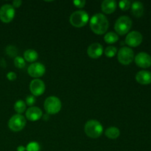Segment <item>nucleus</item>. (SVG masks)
Here are the masks:
<instances>
[{
	"instance_id": "f257e3e1",
	"label": "nucleus",
	"mask_w": 151,
	"mask_h": 151,
	"mask_svg": "<svg viewBox=\"0 0 151 151\" xmlns=\"http://www.w3.org/2000/svg\"><path fill=\"white\" fill-rule=\"evenodd\" d=\"M109 27V22L107 17L102 13L94 15L90 19V28L94 33L103 35Z\"/></svg>"
},
{
	"instance_id": "f03ea898",
	"label": "nucleus",
	"mask_w": 151,
	"mask_h": 151,
	"mask_svg": "<svg viewBox=\"0 0 151 151\" xmlns=\"http://www.w3.org/2000/svg\"><path fill=\"white\" fill-rule=\"evenodd\" d=\"M84 131L87 137L91 139H97L103 134V127L99 121L91 119L86 122Z\"/></svg>"
},
{
	"instance_id": "7ed1b4c3",
	"label": "nucleus",
	"mask_w": 151,
	"mask_h": 151,
	"mask_svg": "<svg viewBox=\"0 0 151 151\" xmlns=\"http://www.w3.org/2000/svg\"><path fill=\"white\" fill-rule=\"evenodd\" d=\"M89 20V16L85 10H77L73 12L69 17V22L73 27L81 28L86 26Z\"/></svg>"
},
{
	"instance_id": "20e7f679",
	"label": "nucleus",
	"mask_w": 151,
	"mask_h": 151,
	"mask_svg": "<svg viewBox=\"0 0 151 151\" xmlns=\"http://www.w3.org/2000/svg\"><path fill=\"white\" fill-rule=\"evenodd\" d=\"M44 107L47 114L54 115L59 113L61 110L62 103L58 97L55 96H50L44 101Z\"/></svg>"
},
{
	"instance_id": "39448f33",
	"label": "nucleus",
	"mask_w": 151,
	"mask_h": 151,
	"mask_svg": "<svg viewBox=\"0 0 151 151\" xmlns=\"http://www.w3.org/2000/svg\"><path fill=\"white\" fill-rule=\"evenodd\" d=\"M132 27V20L127 16H122L118 18L114 24V29L116 34L124 35L128 33Z\"/></svg>"
},
{
	"instance_id": "423d86ee",
	"label": "nucleus",
	"mask_w": 151,
	"mask_h": 151,
	"mask_svg": "<svg viewBox=\"0 0 151 151\" xmlns=\"http://www.w3.org/2000/svg\"><path fill=\"white\" fill-rule=\"evenodd\" d=\"M26 118L22 114H15L9 119L8 127L13 132L22 131L26 125Z\"/></svg>"
},
{
	"instance_id": "0eeeda50",
	"label": "nucleus",
	"mask_w": 151,
	"mask_h": 151,
	"mask_svg": "<svg viewBox=\"0 0 151 151\" xmlns=\"http://www.w3.org/2000/svg\"><path fill=\"white\" fill-rule=\"evenodd\" d=\"M117 58L121 64L129 65L134 59V51L130 47H122L117 52Z\"/></svg>"
},
{
	"instance_id": "6e6552de",
	"label": "nucleus",
	"mask_w": 151,
	"mask_h": 151,
	"mask_svg": "<svg viewBox=\"0 0 151 151\" xmlns=\"http://www.w3.org/2000/svg\"><path fill=\"white\" fill-rule=\"evenodd\" d=\"M15 14V8L12 4H3L0 7V20L3 23H10L14 19Z\"/></svg>"
},
{
	"instance_id": "1a4fd4ad",
	"label": "nucleus",
	"mask_w": 151,
	"mask_h": 151,
	"mask_svg": "<svg viewBox=\"0 0 151 151\" xmlns=\"http://www.w3.org/2000/svg\"><path fill=\"white\" fill-rule=\"evenodd\" d=\"M27 72L29 75L35 79H39L46 72V68L41 63H32L29 66L27 69Z\"/></svg>"
},
{
	"instance_id": "9d476101",
	"label": "nucleus",
	"mask_w": 151,
	"mask_h": 151,
	"mask_svg": "<svg viewBox=\"0 0 151 151\" xmlns=\"http://www.w3.org/2000/svg\"><path fill=\"white\" fill-rule=\"evenodd\" d=\"M29 90L32 95L35 97L42 95L45 92V83L41 79L32 80L29 84Z\"/></svg>"
},
{
	"instance_id": "9b49d317",
	"label": "nucleus",
	"mask_w": 151,
	"mask_h": 151,
	"mask_svg": "<svg viewBox=\"0 0 151 151\" xmlns=\"http://www.w3.org/2000/svg\"><path fill=\"white\" fill-rule=\"evenodd\" d=\"M142 41V35L138 31H132L127 35L125 43L129 47H136L140 45Z\"/></svg>"
},
{
	"instance_id": "f8f14e48",
	"label": "nucleus",
	"mask_w": 151,
	"mask_h": 151,
	"mask_svg": "<svg viewBox=\"0 0 151 151\" xmlns=\"http://www.w3.org/2000/svg\"><path fill=\"white\" fill-rule=\"evenodd\" d=\"M134 60L136 64L142 68H148L151 65V56L145 52L138 53L134 58Z\"/></svg>"
},
{
	"instance_id": "ddd939ff",
	"label": "nucleus",
	"mask_w": 151,
	"mask_h": 151,
	"mask_svg": "<svg viewBox=\"0 0 151 151\" xmlns=\"http://www.w3.org/2000/svg\"><path fill=\"white\" fill-rule=\"evenodd\" d=\"M104 52L103 47L99 43H93L87 49V54L91 58L97 59Z\"/></svg>"
},
{
	"instance_id": "4468645a",
	"label": "nucleus",
	"mask_w": 151,
	"mask_h": 151,
	"mask_svg": "<svg viewBox=\"0 0 151 151\" xmlns=\"http://www.w3.org/2000/svg\"><path fill=\"white\" fill-rule=\"evenodd\" d=\"M25 113H26L25 114L26 118L31 122H35V121L39 120L43 116L41 109L38 107H35V106L29 107L27 110H26Z\"/></svg>"
},
{
	"instance_id": "2eb2a0df",
	"label": "nucleus",
	"mask_w": 151,
	"mask_h": 151,
	"mask_svg": "<svg viewBox=\"0 0 151 151\" xmlns=\"http://www.w3.org/2000/svg\"><path fill=\"white\" fill-rule=\"evenodd\" d=\"M136 80L139 83L142 85L150 84L151 83V72L146 70L139 71L136 75Z\"/></svg>"
},
{
	"instance_id": "dca6fc26",
	"label": "nucleus",
	"mask_w": 151,
	"mask_h": 151,
	"mask_svg": "<svg viewBox=\"0 0 151 151\" xmlns=\"http://www.w3.org/2000/svg\"><path fill=\"white\" fill-rule=\"evenodd\" d=\"M117 4L114 0H105L102 2V11L106 14H111L116 10Z\"/></svg>"
},
{
	"instance_id": "f3484780",
	"label": "nucleus",
	"mask_w": 151,
	"mask_h": 151,
	"mask_svg": "<svg viewBox=\"0 0 151 151\" xmlns=\"http://www.w3.org/2000/svg\"><path fill=\"white\" fill-rule=\"evenodd\" d=\"M131 13L133 16L137 18H140L144 13V5L141 1H134L131 4Z\"/></svg>"
},
{
	"instance_id": "a211bd4d",
	"label": "nucleus",
	"mask_w": 151,
	"mask_h": 151,
	"mask_svg": "<svg viewBox=\"0 0 151 151\" xmlns=\"http://www.w3.org/2000/svg\"><path fill=\"white\" fill-rule=\"evenodd\" d=\"M38 54L35 50L29 49L26 50L24 53V59L25 61H27L29 63H33L35 60H38Z\"/></svg>"
},
{
	"instance_id": "6ab92c4d",
	"label": "nucleus",
	"mask_w": 151,
	"mask_h": 151,
	"mask_svg": "<svg viewBox=\"0 0 151 151\" xmlns=\"http://www.w3.org/2000/svg\"><path fill=\"white\" fill-rule=\"evenodd\" d=\"M105 135L111 139H116L120 135V131H119V128L116 127H110L106 130Z\"/></svg>"
},
{
	"instance_id": "aec40b11",
	"label": "nucleus",
	"mask_w": 151,
	"mask_h": 151,
	"mask_svg": "<svg viewBox=\"0 0 151 151\" xmlns=\"http://www.w3.org/2000/svg\"><path fill=\"white\" fill-rule=\"evenodd\" d=\"M26 103L22 100H17L14 104V110L18 114H22L24 112L26 111Z\"/></svg>"
},
{
	"instance_id": "412c9836",
	"label": "nucleus",
	"mask_w": 151,
	"mask_h": 151,
	"mask_svg": "<svg viewBox=\"0 0 151 151\" xmlns=\"http://www.w3.org/2000/svg\"><path fill=\"white\" fill-rule=\"evenodd\" d=\"M104 40L107 44H112L116 43L119 40V35L114 32H109L106 33L104 36Z\"/></svg>"
},
{
	"instance_id": "4be33fe9",
	"label": "nucleus",
	"mask_w": 151,
	"mask_h": 151,
	"mask_svg": "<svg viewBox=\"0 0 151 151\" xmlns=\"http://www.w3.org/2000/svg\"><path fill=\"white\" fill-rule=\"evenodd\" d=\"M104 52L106 57L113 58L117 53V49H116V47H114V46H109V47H107L105 49Z\"/></svg>"
},
{
	"instance_id": "5701e85b",
	"label": "nucleus",
	"mask_w": 151,
	"mask_h": 151,
	"mask_svg": "<svg viewBox=\"0 0 151 151\" xmlns=\"http://www.w3.org/2000/svg\"><path fill=\"white\" fill-rule=\"evenodd\" d=\"M14 65L18 69H24L26 66V62L22 57L16 56L14 58Z\"/></svg>"
},
{
	"instance_id": "b1692460",
	"label": "nucleus",
	"mask_w": 151,
	"mask_h": 151,
	"mask_svg": "<svg viewBox=\"0 0 151 151\" xmlns=\"http://www.w3.org/2000/svg\"><path fill=\"white\" fill-rule=\"evenodd\" d=\"M41 147L37 142H30L26 147V151H40Z\"/></svg>"
},
{
	"instance_id": "393cba45",
	"label": "nucleus",
	"mask_w": 151,
	"mask_h": 151,
	"mask_svg": "<svg viewBox=\"0 0 151 151\" xmlns=\"http://www.w3.org/2000/svg\"><path fill=\"white\" fill-rule=\"evenodd\" d=\"M6 53L10 57H16V55L18 53V50L16 49V47L12 45H9L7 46V48H6Z\"/></svg>"
},
{
	"instance_id": "a878e982",
	"label": "nucleus",
	"mask_w": 151,
	"mask_h": 151,
	"mask_svg": "<svg viewBox=\"0 0 151 151\" xmlns=\"http://www.w3.org/2000/svg\"><path fill=\"white\" fill-rule=\"evenodd\" d=\"M131 2L128 0H123V1H120L119 2V7L123 11H126L128 9L131 7Z\"/></svg>"
},
{
	"instance_id": "bb28decb",
	"label": "nucleus",
	"mask_w": 151,
	"mask_h": 151,
	"mask_svg": "<svg viewBox=\"0 0 151 151\" xmlns=\"http://www.w3.org/2000/svg\"><path fill=\"white\" fill-rule=\"evenodd\" d=\"M36 102V99H35V97L33 95H29L26 97L25 99V103H26L27 106H30L32 107L34 104Z\"/></svg>"
},
{
	"instance_id": "cd10ccee",
	"label": "nucleus",
	"mask_w": 151,
	"mask_h": 151,
	"mask_svg": "<svg viewBox=\"0 0 151 151\" xmlns=\"http://www.w3.org/2000/svg\"><path fill=\"white\" fill-rule=\"evenodd\" d=\"M86 1L85 0H75V1H73L74 5L76 7H78V8L81 9L84 7V6L86 5Z\"/></svg>"
},
{
	"instance_id": "c85d7f7f",
	"label": "nucleus",
	"mask_w": 151,
	"mask_h": 151,
	"mask_svg": "<svg viewBox=\"0 0 151 151\" xmlns=\"http://www.w3.org/2000/svg\"><path fill=\"white\" fill-rule=\"evenodd\" d=\"M17 78V75L15 72H10L7 74V78L10 81H13L16 79Z\"/></svg>"
},
{
	"instance_id": "c756f323",
	"label": "nucleus",
	"mask_w": 151,
	"mask_h": 151,
	"mask_svg": "<svg viewBox=\"0 0 151 151\" xmlns=\"http://www.w3.org/2000/svg\"><path fill=\"white\" fill-rule=\"evenodd\" d=\"M22 4V1H20V0H15V1H13V4L12 5L13 6V7H19L21 6V4Z\"/></svg>"
},
{
	"instance_id": "7c9ffc66",
	"label": "nucleus",
	"mask_w": 151,
	"mask_h": 151,
	"mask_svg": "<svg viewBox=\"0 0 151 151\" xmlns=\"http://www.w3.org/2000/svg\"><path fill=\"white\" fill-rule=\"evenodd\" d=\"M17 151H26V147L22 145H20L17 147Z\"/></svg>"
}]
</instances>
